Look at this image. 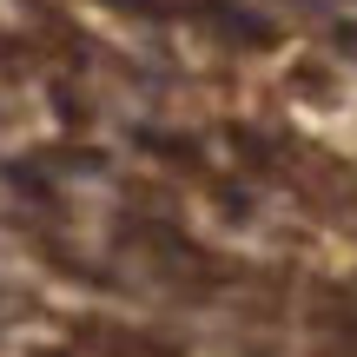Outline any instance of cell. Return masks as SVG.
<instances>
[{
	"label": "cell",
	"mask_w": 357,
	"mask_h": 357,
	"mask_svg": "<svg viewBox=\"0 0 357 357\" xmlns=\"http://www.w3.org/2000/svg\"><path fill=\"white\" fill-rule=\"evenodd\" d=\"M86 337H93L106 357H178L172 344H159V337H146V331H113V324H106V331H86Z\"/></svg>",
	"instance_id": "cell-2"
},
{
	"label": "cell",
	"mask_w": 357,
	"mask_h": 357,
	"mask_svg": "<svg viewBox=\"0 0 357 357\" xmlns=\"http://www.w3.org/2000/svg\"><path fill=\"white\" fill-rule=\"evenodd\" d=\"M337 47H344L351 60H357V20H337Z\"/></svg>",
	"instance_id": "cell-3"
},
{
	"label": "cell",
	"mask_w": 357,
	"mask_h": 357,
	"mask_svg": "<svg viewBox=\"0 0 357 357\" xmlns=\"http://www.w3.org/2000/svg\"><path fill=\"white\" fill-rule=\"evenodd\" d=\"M192 20H205L218 40H231V47H252V53H265V47H278V26L265 20V13H252V7H238V0H192Z\"/></svg>",
	"instance_id": "cell-1"
}]
</instances>
